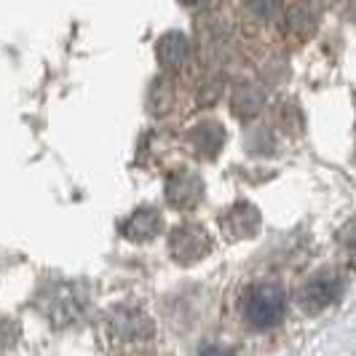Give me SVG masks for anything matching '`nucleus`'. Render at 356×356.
<instances>
[{
    "label": "nucleus",
    "mask_w": 356,
    "mask_h": 356,
    "mask_svg": "<svg viewBox=\"0 0 356 356\" xmlns=\"http://www.w3.org/2000/svg\"><path fill=\"white\" fill-rule=\"evenodd\" d=\"M241 314H244L247 324L254 327V330L276 327L286 314V292L279 284H273V282H268V284H254L250 292L244 295Z\"/></svg>",
    "instance_id": "f257e3e1"
},
{
    "label": "nucleus",
    "mask_w": 356,
    "mask_h": 356,
    "mask_svg": "<svg viewBox=\"0 0 356 356\" xmlns=\"http://www.w3.org/2000/svg\"><path fill=\"white\" fill-rule=\"evenodd\" d=\"M343 289H346V282H343L338 270H321L300 289V305L305 311L316 314L330 303H335L343 295Z\"/></svg>",
    "instance_id": "f03ea898"
},
{
    "label": "nucleus",
    "mask_w": 356,
    "mask_h": 356,
    "mask_svg": "<svg viewBox=\"0 0 356 356\" xmlns=\"http://www.w3.org/2000/svg\"><path fill=\"white\" fill-rule=\"evenodd\" d=\"M207 252H209V238L204 228L185 225V228H177L172 236V254L179 263H196Z\"/></svg>",
    "instance_id": "7ed1b4c3"
},
{
    "label": "nucleus",
    "mask_w": 356,
    "mask_h": 356,
    "mask_svg": "<svg viewBox=\"0 0 356 356\" xmlns=\"http://www.w3.org/2000/svg\"><path fill=\"white\" fill-rule=\"evenodd\" d=\"M201 193H204V182L193 172H179L177 177H172L169 191H166L169 204L175 207H193L201 201Z\"/></svg>",
    "instance_id": "20e7f679"
},
{
    "label": "nucleus",
    "mask_w": 356,
    "mask_h": 356,
    "mask_svg": "<svg viewBox=\"0 0 356 356\" xmlns=\"http://www.w3.org/2000/svg\"><path fill=\"white\" fill-rule=\"evenodd\" d=\"M191 56V43L182 33H169L161 38L159 43V59L163 67H182Z\"/></svg>",
    "instance_id": "39448f33"
},
{
    "label": "nucleus",
    "mask_w": 356,
    "mask_h": 356,
    "mask_svg": "<svg viewBox=\"0 0 356 356\" xmlns=\"http://www.w3.org/2000/svg\"><path fill=\"white\" fill-rule=\"evenodd\" d=\"M191 143H193L198 153L214 156L222 147V143H225V131H222V126L214 124V121H204V124H198L191 131Z\"/></svg>",
    "instance_id": "423d86ee"
},
{
    "label": "nucleus",
    "mask_w": 356,
    "mask_h": 356,
    "mask_svg": "<svg viewBox=\"0 0 356 356\" xmlns=\"http://www.w3.org/2000/svg\"><path fill=\"white\" fill-rule=\"evenodd\" d=\"M124 231L129 238L145 241V238H150V236H156L161 231V214L156 209H140V212L126 222Z\"/></svg>",
    "instance_id": "0eeeda50"
},
{
    "label": "nucleus",
    "mask_w": 356,
    "mask_h": 356,
    "mask_svg": "<svg viewBox=\"0 0 356 356\" xmlns=\"http://www.w3.org/2000/svg\"><path fill=\"white\" fill-rule=\"evenodd\" d=\"M257 225H260V217L254 212V207H247V204L236 207L231 217H228V228L236 236H252V233L257 231Z\"/></svg>",
    "instance_id": "6e6552de"
},
{
    "label": "nucleus",
    "mask_w": 356,
    "mask_h": 356,
    "mask_svg": "<svg viewBox=\"0 0 356 356\" xmlns=\"http://www.w3.org/2000/svg\"><path fill=\"white\" fill-rule=\"evenodd\" d=\"M279 6H282V0H250V8L260 19L273 17V14L279 11Z\"/></svg>",
    "instance_id": "1a4fd4ad"
},
{
    "label": "nucleus",
    "mask_w": 356,
    "mask_h": 356,
    "mask_svg": "<svg viewBox=\"0 0 356 356\" xmlns=\"http://www.w3.org/2000/svg\"><path fill=\"white\" fill-rule=\"evenodd\" d=\"M241 94L247 97V89H241ZM247 102H252L250 97H247ZM260 102H263V94H254V105H241V97H236V113L238 115H252V113L260 110Z\"/></svg>",
    "instance_id": "9d476101"
},
{
    "label": "nucleus",
    "mask_w": 356,
    "mask_h": 356,
    "mask_svg": "<svg viewBox=\"0 0 356 356\" xmlns=\"http://www.w3.org/2000/svg\"><path fill=\"white\" fill-rule=\"evenodd\" d=\"M346 247H348L351 252H356V228L348 233V236H346Z\"/></svg>",
    "instance_id": "9b49d317"
},
{
    "label": "nucleus",
    "mask_w": 356,
    "mask_h": 356,
    "mask_svg": "<svg viewBox=\"0 0 356 356\" xmlns=\"http://www.w3.org/2000/svg\"><path fill=\"white\" fill-rule=\"evenodd\" d=\"M179 3H185V6H201L204 0H179Z\"/></svg>",
    "instance_id": "f8f14e48"
},
{
    "label": "nucleus",
    "mask_w": 356,
    "mask_h": 356,
    "mask_svg": "<svg viewBox=\"0 0 356 356\" xmlns=\"http://www.w3.org/2000/svg\"><path fill=\"white\" fill-rule=\"evenodd\" d=\"M351 17L356 19V0H354V3H351Z\"/></svg>",
    "instance_id": "ddd939ff"
}]
</instances>
